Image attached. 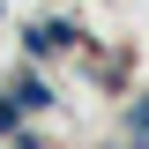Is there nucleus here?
<instances>
[{
	"label": "nucleus",
	"mask_w": 149,
	"mask_h": 149,
	"mask_svg": "<svg viewBox=\"0 0 149 149\" xmlns=\"http://www.w3.org/2000/svg\"><path fill=\"white\" fill-rule=\"evenodd\" d=\"M127 149H149V142H127Z\"/></svg>",
	"instance_id": "39448f33"
},
{
	"label": "nucleus",
	"mask_w": 149,
	"mask_h": 149,
	"mask_svg": "<svg viewBox=\"0 0 149 149\" xmlns=\"http://www.w3.org/2000/svg\"><path fill=\"white\" fill-rule=\"evenodd\" d=\"M8 97H15L22 112H45V104H52V90H45V74H15V90H8Z\"/></svg>",
	"instance_id": "f03ea898"
},
{
	"label": "nucleus",
	"mask_w": 149,
	"mask_h": 149,
	"mask_svg": "<svg viewBox=\"0 0 149 149\" xmlns=\"http://www.w3.org/2000/svg\"><path fill=\"white\" fill-rule=\"evenodd\" d=\"M127 127H134V142H149V97H142V104H127Z\"/></svg>",
	"instance_id": "20e7f679"
},
{
	"label": "nucleus",
	"mask_w": 149,
	"mask_h": 149,
	"mask_svg": "<svg viewBox=\"0 0 149 149\" xmlns=\"http://www.w3.org/2000/svg\"><path fill=\"white\" fill-rule=\"evenodd\" d=\"M60 45H74V30H67V22H37V30H22V52H30V60L60 52Z\"/></svg>",
	"instance_id": "f257e3e1"
},
{
	"label": "nucleus",
	"mask_w": 149,
	"mask_h": 149,
	"mask_svg": "<svg viewBox=\"0 0 149 149\" xmlns=\"http://www.w3.org/2000/svg\"><path fill=\"white\" fill-rule=\"evenodd\" d=\"M0 134H15V142H22V104H15V97H0Z\"/></svg>",
	"instance_id": "7ed1b4c3"
}]
</instances>
